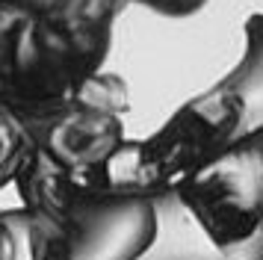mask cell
Segmentation results:
<instances>
[{
    "instance_id": "1",
    "label": "cell",
    "mask_w": 263,
    "mask_h": 260,
    "mask_svg": "<svg viewBox=\"0 0 263 260\" xmlns=\"http://www.w3.org/2000/svg\"><path fill=\"white\" fill-rule=\"evenodd\" d=\"M112 24L0 0V104L21 121L68 104L104 71Z\"/></svg>"
},
{
    "instance_id": "2",
    "label": "cell",
    "mask_w": 263,
    "mask_h": 260,
    "mask_svg": "<svg viewBox=\"0 0 263 260\" xmlns=\"http://www.w3.org/2000/svg\"><path fill=\"white\" fill-rule=\"evenodd\" d=\"M246 139L242 104L222 86L178 106L145 139H124L104 169L107 198L168 195L231 145Z\"/></svg>"
},
{
    "instance_id": "3",
    "label": "cell",
    "mask_w": 263,
    "mask_h": 260,
    "mask_svg": "<svg viewBox=\"0 0 263 260\" xmlns=\"http://www.w3.org/2000/svg\"><path fill=\"white\" fill-rule=\"evenodd\" d=\"M130 92L119 74L98 71L68 104L24 121L30 148L45 154L62 172L77 177L98 201L104 192V169L124 145V118Z\"/></svg>"
},
{
    "instance_id": "4",
    "label": "cell",
    "mask_w": 263,
    "mask_h": 260,
    "mask_svg": "<svg viewBox=\"0 0 263 260\" xmlns=\"http://www.w3.org/2000/svg\"><path fill=\"white\" fill-rule=\"evenodd\" d=\"M175 195L216 251L242 246L263 228V136L231 145Z\"/></svg>"
},
{
    "instance_id": "5",
    "label": "cell",
    "mask_w": 263,
    "mask_h": 260,
    "mask_svg": "<svg viewBox=\"0 0 263 260\" xmlns=\"http://www.w3.org/2000/svg\"><path fill=\"white\" fill-rule=\"evenodd\" d=\"M157 236V207L148 198H104L77 210L65 260H139Z\"/></svg>"
},
{
    "instance_id": "6",
    "label": "cell",
    "mask_w": 263,
    "mask_h": 260,
    "mask_svg": "<svg viewBox=\"0 0 263 260\" xmlns=\"http://www.w3.org/2000/svg\"><path fill=\"white\" fill-rule=\"evenodd\" d=\"M65 257H68V228L27 207L0 210V260Z\"/></svg>"
},
{
    "instance_id": "7",
    "label": "cell",
    "mask_w": 263,
    "mask_h": 260,
    "mask_svg": "<svg viewBox=\"0 0 263 260\" xmlns=\"http://www.w3.org/2000/svg\"><path fill=\"white\" fill-rule=\"evenodd\" d=\"M154 207L157 236L139 260H225L201 234V228L192 222L190 213L180 207L175 192L154 198Z\"/></svg>"
},
{
    "instance_id": "8",
    "label": "cell",
    "mask_w": 263,
    "mask_h": 260,
    "mask_svg": "<svg viewBox=\"0 0 263 260\" xmlns=\"http://www.w3.org/2000/svg\"><path fill=\"white\" fill-rule=\"evenodd\" d=\"M242 104L246 113V139L263 136V12L246 21V47L239 62L219 83Z\"/></svg>"
},
{
    "instance_id": "9",
    "label": "cell",
    "mask_w": 263,
    "mask_h": 260,
    "mask_svg": "<svg viewBox=\"0 0 263 260\" xmlns=\"http://www.w3.org/2000/svg\"><path fill=\"white\" fill-rule=\"evenodd\" d=\"M145 6V9L157 12V15H166V18H190L198 9H204L207 0H71L68 9L71 15L89 18V21H104V24H116L119 12L124 6Z\"/></svg>"
},
{
    "instance_id": "10",
    "label": "cell",
    "mask_w": 263,
    "mask_h": 260,
    "mask_svg": "<svg viewBox=\"0 0 263 260\" xmlns=\"http://www.w3.org/2000/svg\"><path fill=\"white\" fill-rule=\"evenodd\" d=\"M27 151H30V136L24 121L0 104V189L15 183V175L24 163Z\"/></svg>"
},
{
    "instance_id": "11",
    "label": "cell",
    "mask_w": 263,
    "mask_h": 260,
    "mask_svg": "<svg viewBox=\"0 0 263 260\" xmlns=\"http://www.w3.org/2000/svg\"><path fill=\"white\" fill-rule=\"evenodd\" d=\"M3 3H15V6L39 9V12H65L71 0H3Z\"/></svg>"
}]
</instances>
